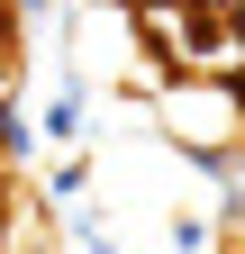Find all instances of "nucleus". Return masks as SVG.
<instances>
[{
    "label": "nucleus",
    "mask_w": 245,
    "mask_h": 254,
    "mask_svg": "<svg viewBox=\"0 0 245 254\" xmlns=\"http://www.w3.org/2000/svg\"><path fill=\"white\" fill-rule=\"evenodd\" d=\"M155 127H164L182 154H200V164L245 154V100H236L227 82H200V73H173L155 91Z\"/></svg>",
    "instance_id": "nucleus-1"
},
{
    "label": "nucleus",
    "mask_w": 245,
    "mask_h": 254,
    "mask_svg": "<svg viewBox=\"0 0 245 254\" xmlns=\"http://www.w3.org/2000/svg\"><path fill=\"white\" fill-rule=\"evenodd\" d=\"M0 37H9V0H0Z\"/></svg>",
    "instance_id": "nucleus-2"
}]
</instances>
